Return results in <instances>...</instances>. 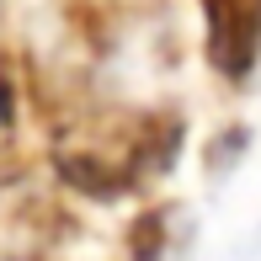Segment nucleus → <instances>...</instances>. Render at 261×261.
<instances>
[{
	"instance_id": "1",
	"label": "nucleus",
	"mask_w": 261,
	"mask_h": 261,
	"mask_svg": "<svg viewBox=\"0 0 261 261\" xmlns=\"http://www.w3.org/2000/svg\"><path fill=\"white\" fill-rule=\"evenodd\" d=\"M208 48L224 75H245L261 48V0H203Z\"/></svg>"
}]
</instances>
